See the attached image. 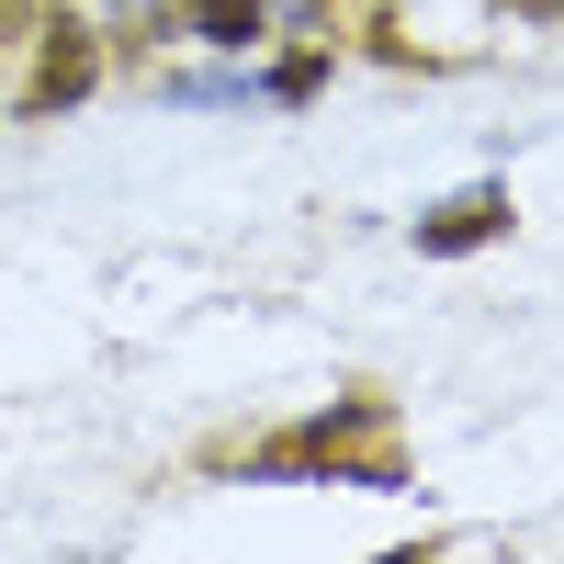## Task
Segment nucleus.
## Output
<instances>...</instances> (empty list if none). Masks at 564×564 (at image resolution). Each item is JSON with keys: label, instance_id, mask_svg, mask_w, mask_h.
Here are the masks:
<instances>
[{"label": "nucleus", "instance_id": "obj_2", "mask_svg": "<svg viewBox=\"0 0 564 564\" xmlns=\"http://www.w3.org/2000/svg\"><path fill=\"white\" fill-rule=\"evenodd\" d=\"M204 34H215V45H249V34H260V0H204Z\"/></svg>", "mask_w": 564, "mask_h": 564}, {"label": "nucleus", "instance_id": "obj_1", "mask_svg": "<svg viewBox=\"0 0 564 564\" xmlns=\"http://www.w3.org/2000/svg\"><path fill=\"white\" fill-rule=\"evenodd\" d=\"M486 226H497V193H463V204H452V215L430 226V249H475Z\"/></svg>", "mask_w": 564, "mask_h": 564}, {"label": "nucleus", "instance_id": "obj_3", "mask_svg": "<svg viewBox=\"0 0 564 564\" xmlns=\"http://www.w3.org/2000/svg\"><path fill=\"white\" fill-rule=\"evenodd\" d=\"M79 79H90V45H57V57H45V79H34V90H45V102H68Z\"/></svg>", "mask_w": 564, "mask_h": 564}]
</instances>
